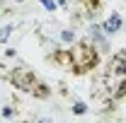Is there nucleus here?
Wrapping results in <instances>:
<instances>
[{
  "label": "nucleus",
  "instance_id": "2",
  "mask_svg": "<svg viewBox=\"0 0 126 123\" xmlns=\"http://www.w3.org/2000/svg\"><path fill=\"white\" fill-rule=\"evenodd\" d=\"M102 29L107 31V34H114V31H119L121 29V15H111L107 22H104V27Z\"/></svg>",
  "mask_w": 126,
  "mask_h": 123
},
{
  "label": "nucleus",
  "instance_id": "1",
  "mask_svg": "<svg viewBox=\"0 0 126 123\" xmlns=\"http://www.w3.org/2000/svg\"><path fill=\"white\" fill-rule=\"evenodd\" d=\"M12 82H15L19 89H29L32 82H34V75H32L29 70H15L12 73Z\"/></svg>",
  "mask_w": 126,
  "mask_h": 123
},
{
  "label": "nucleus",
  "instance_id": "3",
  "mask_svg": "<svg viewBox=\"0 0 126 123\" xmlns=\"http://www.w3.org/2000/svg\"><path fill=\"white\" fill-rule=\"evenodd\" d=\"M10 31H12V27H0V41H7Z\"/></svg>",
  "mask_w": 126,
  "mask_h": 123
},
{
  "label": "nucleus",
  "instance_id": "5",
  "mask_svg": "<svg viewBox=\"0 0 126 123\" xmlns=\"http://www.w3.org/2000/svg\"><path fill=\"white\" fill-rule=\"evenodd\" d=\"M41 5H44L46 10H53V7H56V5H53V0H41Z\"/></svg>",
  "mask_w": 126,
  "mask_h": 123
},
{
  "label": "nucleus",
  "instance_id": "4",
  "mask_svg": "<svg viewBox=\"0 0 126 123\" xmlns=\"http://www.w3.org/2000/svg\"><path fill=\"white\" fill-rule=\"evenodd\" d=\"M85 111H87V106H85V104H75V106H73V113H85Z\"/></svg>",
  "mask_w": 126,
  "mask_h": 123
},
{
  "label": "nucleus",
  "instance_id": "6",
  "mask_svg": "<svg viewBox=\"0 0 126 123\" xmlns=\"http://www.w3.org/2000/svg\"><path fill=\"white\" fill-rule=\"evenodd\" d=\"M73 39V31H63V41H70Z\"/></svg>",
  "mask_w": 126,
  "mask_h": 123
}]
</instances>
